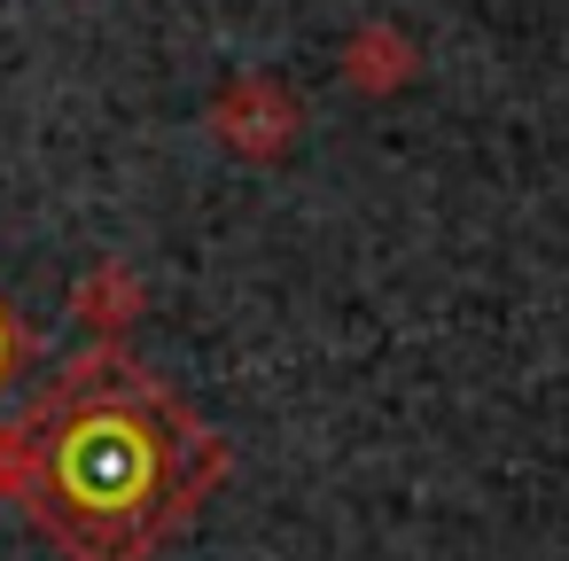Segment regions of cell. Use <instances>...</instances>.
<instances>
[{
    "label": "cell",
    "instance_id": "cell-1",
    "mask_svg": "<svg viewBox=\"0 0 569 561\" xmlns=\"http://www.w3.org/2000/svg\"><path fill=\"white\" fill-rule=\"evenodd\" d=\"M9 444L24 514L63 561H149L219 475V437L118 351L71 359Z\"/></svg>",
    "mask_w": 569,
    "mask_h": 561
},
{
    "label": "cell",
    "instance_id": "cell-2",
    "mask_svg": "<svg viewBox=\"0 0 569 561\" xmlns=\"http://www.w3.org/2000/svg\"><path fill=\"white\" fill-rule=\"evenodd\" d=\"M24 359H32V328H24L9 304H0V390H9V382L24 374Z\"/></svg>",
    "mask_w": 569,
    "mask_h": 561
}]
</instances>
